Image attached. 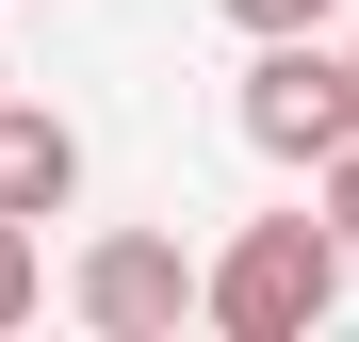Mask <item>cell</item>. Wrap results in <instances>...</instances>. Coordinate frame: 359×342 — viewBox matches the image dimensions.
<instances>
[{
  "mask_svg": "<svg viewBox=\"0 0 359 342\" xmlns=\"http://www.w3.org/2000/svg\"><path fill=\"white\" fill-rule=\"evenodd\" d=\"M343 277H359V261H343L327 212H262L245 245L212 261V326H229V342H311V326L343 310Z\"/></svg>",
  "mask_w": 359,
  "mask_h": 342,
  "instance_id": "6da1fadb",
  "label": "cell"
},
{
  "mask_svg": "<svg viewBox=\"0 0 359 342\" xmlns=\"http://www.w3.org/2000/svg\"><path fill=\"white\" fill-rule=\"evenodd\" d=\"M245 147L262 163H327L359 147V82H343V49H311V33H262V66H245Z\"/></svg>",
  "mask_w": 359,
  "mask_h": 342,
  "instance_id": "7a4b0ae2",
  "label": "cell"
},
{
  "mask_svg": "<svg viewBox=\"0 0 359 342\" xmlns=\"http://www.w3.org/2000/svg\"><path fill=\"white\" fill-rule=\"evenodd\" d=\"M180 310H212V261H180L163 228H98L82 245V326L98 342H163Z\"/></svg>",
  "mask_w": 359,
  "mask_h": 342,
  "instance_id": "3957f363",
  "label": "cell"
},
{
  "mask_svg": "<svg viewBox=\"0 0 359 342\" xmlns=\"http://www.w3.org/2000/svg\"><path fill=\"white\" fill-rule=\"evenodd\" d=\"M82 196V131H66V114H33V98H0V212H66Z\"/></svg>",
  "mask_w": 359,
  "mask_h": 342,
  "instance_id": "277c9868",
  "label": "cell"
},
{
  "mask_svg": "<svg viewBox=\"0 0 359 342\" xmlns=\"http://www.w3.org/2000/svg\"><path fill=\"white\" fill-rule=\"evenodd\" d=\"M49 310V245H33V212H0V326H33Z\"/></svg>",
  "mask_w": 359,
  "mask_h": 342,
  "instance_id": "5b68a950",
  "label": "cell"
},
{
  "mask_svg": "<svg viewBox=\"0 0 359 342\" xmlns=\"http://www.w3.org/2000/svg\"><path fill=\"white\" fill-rule=\"evenodd\" d=\"M229 17H245V33H327L343 0H229Z\"/></svg>",
  "mask_w": 359,
  "mask_h": 342,
  "instance_id": "8992f818",
  "label": "cell"
},
{
  "mask_svg": "<svg viewBox=\"0 0 359 342\" xmlns=\"http://www.w3.org/2000/svg\"><path fill=\"white\" fill-rule=\"evenodd\" d=\"M327 228H343V261H359V147L327 163Z\"/></svg>",
  "mask_w": 359,
  "mask_h": 342,
  "instance_id": "52a82bcc",
  "label": "cell"
},
{
  "mask_svg": "<svg viewBox=\"0 0 359 342\" xmlns=\"http://www.w3.org/2000/svg\"><path fill=\"white\" fill-rule=\"evenodd\" d=\"M343 82H359V49H343Z\"/></svg>",
  "mask_w": 359,
  "mask_h": 342,
  "instance_id": "ba28073f",
  "label": "cell"
}]
</instances>
